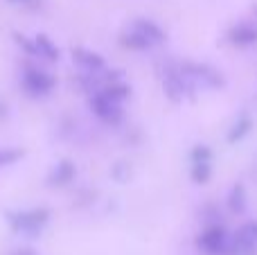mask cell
<instances>
[{
	"mask_svg": "<svg viewBox=\"0 0 257 255\" xmlns=\"http://www.w3.org/2000/svg\"><path fill=\"white\" fill-rule=\"evenodd\" d=\"M196 246L199 251H203V255H235L230 246V237L226 235L223 226H208L199 235Z\"/></svg>",
	"mask_w": 257,
	"mask_h": 255,
	"instance_id": "obj_1",
	"label": "cell"
},
{
	"mask_svg": "<svg viewBox=\"0 0 257 255\" xmlns=\"http://www.w3.org/2000/svg\"><path fill=\"white\" fill-rule=\"evenodd\" d=\"M9 224L18 233H39L45 224L50 221V210L48 208H30V210L21 212H9Z\"/></svg>",
	"mask_w": 257,
	"mask_h": 255,
	"instance_id": "obj_2",
	"label": "cell"
},
{
	"mask_svg": "<svg viewBox=\"0 0 257 255\" xmlns=\"http://www.w3.org/2000/svg\"><path fill=\"white\" fill-rule=\"evenodd\" d=\"M181 70L190 77L192 84L201 86V88H219V86H223L221 72L214 70L212 66H205V63H183Z\"/></svg>",
	"mask_w": 257,
	"mask_h": 255,
	"instance_id": "obj_3",
	"label": "cell"
},
{
	"mask_svg": "<svg viewBox=\"0 0 257 255\" xmlns=\"http://www.w3.org/2000/svg\"><path fill=\"white\" fill-rule=\"evenodd\" d=\"M90 106H93L95 115H97L99 120H104L106 124H120L122 115H124V113H122V104L115 102V99H111L106 93H102V90L93 93Z\"/></svg>",
	"mask_w": 257,
	"mask_h": 255,
	"instance_id": "obj_4",
	"label": "cell"
},
{
	"mask_svg": "<svg viewBox=\"0 0 257 255\" xmlns=\"http://www.w3.org/2000/svg\"><path fill=\"white\" fill-rule=\"evenodd\" d=\"M23 88L30 95H48L54 88V77L39 68H27L23 72Z\"/></svg>",
	"mask_w": 257,
	"mask_h": 255,
	"instance_id": "obj_5",
	"label": "cell"
},
{
	"mask_svg": "<svg viewBox=\"0 0 257 255\" xmlns=\"http://www.w3.org/2000/svg\"><path fill=\"white\" fill-rule=\"evenodd\" d=\"M72 61L81 68V70H90V72H99L106 68L104 59L99 57L97 52L93 50H86V48H75L72 50Z\"/></svg>",
	"mask_w": 257,
	"mask_h": 255,
	"instance_id": "obj_6",
	"label": "cell"
},
{
	"mask_svg": "<svg viewBox=\"0 0 257 255\" xmlns=\"http://www.w3.org/2000/svg\"><path fill=\"white\" fill-rule=\"evenodd\" d=\"M75 176H77V170H75V165H72L70 161H59L57 165L52 167V172H50L48 183L52 185V188H61V185L72 183Z\"/></svg>",
	"mask_w": 257,
	"mask_h": 255,
	"instance_id": "obj_7",
	"label": "cell"
},
{
	"mask_svg": "<svg viewBox=\"0 0 257 255\" xmlns=\"http://www.w3.org/2000/svg\"><path fill=\"white\" fill-rule=\"evenodd\" d=\"M131 27H133V30H136L140 36H145V39L149 41L151 45L163 43V41H165V32H163V27L156 25L154 21H145V18H138V21L133 23Z\"/></svg>",
	"mask_w": 257,
	"mask_h": 255,
	"instance_id": "obj_8",
	"label": "cell"
},
{
	"mask_svg": "<svg viewBox=\"0 0 257 255\" xmlns=\"http://www.w3.org/2000/svg\"><path fill=\"white\" fill-rule=\"evenodd\" d=\"M230 246L235 255H257V239L246 228H241L235 237H230Z\"/></svg>",
	"mask_w": 257,
	"mask_h": 255,
	"instance_id": "obj_9",
	"label": "cell"
},
{
	"mask_svg": "<svg viewBox=\"0 0 257 255\" xmlns=\"http://www.w3.org/2000/svg\"><path fill=\"white\" fill-rule=\"evenodd\" d=\"M228 36L235 45H253L257 43V27L250 23H239V25L232 27Z\"/></svg>",
	"mask_w": 257,
	"mask_h": 255,
	"instance_id": "obj_10",
	"label": "cell"
},
{
	"mask_svg": "<svg viewBox=\"0 0 257 255\" xmlns=\"http://www.w3.org/2000/svg\"><path fill=\"white\" fill-rule=\"evenodd\" d=\"M34 54L48 59V61H59V48L52 43V39H48L45 34L34 36Z\"/></svg>",
	"mask_w": 257,
	"mask_h": 255,
	"instance_id": "obj_11",
	"label": "cell"
},
{
	"mask_svg": "<svg viewBox=\"0 0 257 255\" xmlns=\"http://www.w3.org/2000/svg\"><path fill=\"white\" fill-rule=\"evenodd\" d=\"M250 129H253V117L250 115H239L235 120V124L230 126V131H228V143L230 145H235V143H239L244 136H248L250 134Z\"/></svg>",
	"mask_w": 257,
	"mask_h": 255,
	"instance_id": "obj_12",
	"label": "cell"
},
{
	"mask_svg": "<svg viewBox=\"0 0 257 255\" xmlns=\"http://www.w3.org/2000/svg\"><path fill=\"white\" fill-rule=\"evenodd\" d=\"M102 93H106L111 99H115V102L122 104L128 97V95H131V88H128V86L122 79H113V81H108V84L104 86Z\"/></svg>",
	"mask_w": 257,
	"mask_h": 255,
	"instance_id": "obj_13",
	"label": "cell"
},
{
	"mask_svg": "<svg viewBox=\"0 0 257 255\" xmlns=\"http://www.w3.org/2000/svg\"><path fill=\"white\" fill-rule=\"evenodd\" d=\"M192 181L199 185L208 183L210 176H212V165H210V161H194L192 163V172H190Z\"/></svg>",
	"mask_w": 257,
	"mask_h": 255,
	"instance_id": "obj_14",
	"label": "cell"
},
{
	"mask_svg": "<svg viewBox=\"0 0 257 255\" xmlns=\"http://www.w3.org/2000/svg\"><path fill=\"white\" fill-rule=\"evenodd\" d=\"M228 208L232 212H244L246 210V188L241 183H237L228 194Z\"/></svg>",
	"mask_w": 257,
	"mask_h": 255,
	"instance_id": "obj_15",
	"label": "cell"
},
{
	"mask_svg": "<svg viewBox=\"0 0 257 255\" xmlns=\"http://www.w3.org/2000/svg\"><path fill=\"white\" fill-rule=\"evenodd\" d=\"M122 45L124 48H128V50H147V48H151V43L145 39V36H140L136 30H128V32H124L122 34Z\"/></svg>",
	"mask_w": 257,
	"mask_h": 255,
	"instance_id": "obj_16",
	"label": "cell"
},
{
	"mask_svg": "<svg viewBox=\"0 0 257 255\" xmlns=\"http://www.w3.org/2000/svg\"><path fill=\"white\" fill-rule=\"evenodd\" d=\"M111 179H115L117 183H126V181L131 179V167H128V163H124V161L115 163L111 170Z\"/></svg>",
	"mask_w": 257,
	"mask_h": 255,
	"instance_id": "obj_17",
	"label": "cell"
},
{
	"mask_svg": "<svg viewBox=\"0 0 257 255\" xmlns=\"http://www.w3.org/2000/svg\"><path fill=\"white\" fill-rule=\"evenodd\" d=\"M21 156H23L21 149H3V152H0V165H12V163L18 161Z\"/></svg>",
	"mask_w": 257,
	"mask_h": 255,
	"instance_id": "obj_18",
	"label": "cell"
},
{
	"mask_svg": "<svg viewBox=\"0 0 257 255\" xmlns=\"http://www.w3.org/2000/svg\"><path fill=\"white\" fill-rule=\"evenodd\" d=\"M192 161H212V152L205 145H199L192 149Z\"/></svg>",
	"mask_w": 257,
	"mask_h": 255,
	"instance_id": "obj_19",
	"label": "cell"
},
{
	"mask_svg": "<svg viewBox=\"0 0 257 255\" xmlns=\"http://www.w3.org/2000/svg\"><path fill=\"white\" fill-rule=\"evenodd\" d=\"M244 228L248 230V233H250V235H253V237L257 239V221H250V224H246Z\"/></svg>",
	"mask_w": 257,
	"mask_h": 255,
	"instance_id": "obj_20",
	"label": "cell"
},
{
	"mask_svg": "<svg viewBox=\"0 0 257 255\" xmlns=\"http://www.w3.org/2000/svg\"><path fill=\"white\" fill-rule=\"evenodd\" d=\"M7 3H12V5H23V7H25V5H36L39 0H7Z\"/></svg>",
	"mask_w": 257,
	"mask_h": 255,
	"instance_id": "obj_21",
	"label": "cell"
},
{
	"mask_svg": "<svg viewBox=\"0 0 257 255\" xmlns=\"http://www.w3.org/2000/svg\"><path fill=\"white\" fill-rule=\"evenodd\" d=\"M12 255H36V253L30 251V248H21V251H14Z\"/></svg>",
	"mask_w": 257,
	"mask_h": 255,
	"instance_id": "obj_22",
	"label": "cell"
},
{
	"mask_svg": "<svg viewBox=\"0 0 257 255\" xmlns=\"http://www.w3.org/2000/svg\"><path fill=\"white\" fill-rule=\"evenodd\" d=\"M3 113H5V106H3V104H0V115H3Z\"/></svg>",
	"mask_w": 257,
	"mask_h": 255,
	"instance_id": "obj_23",
	"label": "cell"
},
{
	"mask_svg": "<svg viewBox=\"0 0 257 255\" xmlns=\"http://www.w3.org/2000/svg\"><path fill=\"white\" fill-rule=\"evenodd\" d=\"M255 14H257V7H255Z\"/></svg>",
	"mask_w": 257,
	"mask_h": 255,
	"instance_id": "obj_24",
	"label": "cell"
}]
</instances>
